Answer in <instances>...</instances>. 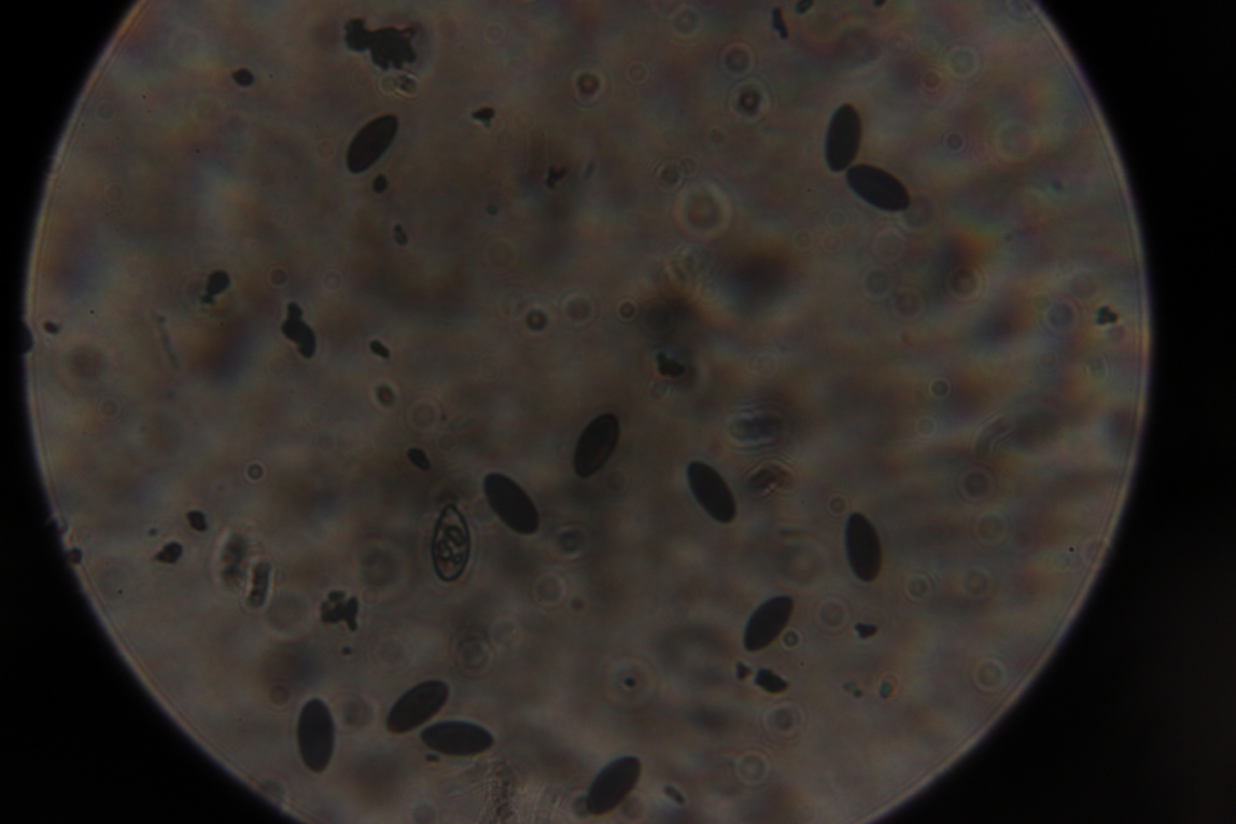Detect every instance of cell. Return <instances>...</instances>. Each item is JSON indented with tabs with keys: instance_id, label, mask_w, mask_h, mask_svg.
<instances>
[{
	"instance_id": "277c9868",
	"label": "cell",
	"mask_w": 1236,
	"mask_h": 824,
	"mask_svg": "<svg viewBox=\"0 0 1236 824\" xmlns=\"http://www.w3.org/2000/svg\"><path fill=\"white\" fill-rule=\"evenodd\" d=\"M449 697V688L442 681L418 684L400 697L387 718V728L392 734L410 733L437 716Z\"/></svg>"
},
{
	"instance_id": "ac0fdd59",
	"label": "cell",
	"mask_w": 1236,
	"mask_h": 824,
	"mask_svg": "<svg viewBox=\"0 0 1236 824\" xmlns=\"http://www.w3.org/2000/svg\"><path fill=\"white\" fill-rule=\"evenodd\" d=\"M756 683L757 686H760L769 693H781L788 689V683L769 672V669H761L757 675Z\"/></svg>"
},
{
	"instance_id": "cb8c5ba5",
	"label": "cell",
	"mask_w": 1236,
	"mask_h": 824,
	"mask_svg": "<svg viewBox=\"0 0 1236 824\" xmlns=\"http://www.w3.org/2000/svg\"><path fill=\"white\" fill-rule=\"evenodd\" d=\"M387 186H388V183H387L386 177L385 176H378L375 180L373 189L377 192H383L387 189Z\"/></svg>"
},
{
	"instance_id": "5b68a950",
	"label": "cell",
	"mask_w": 1236,
	"mask_h": 824,
	"mask_svg": "<svg viewBox=\"0 0 1236 824\" xmlns=\"http://www.w3.org/2000/svg\"><path fill=\"white\" fill-rule=\"evenodd\" d=\"M640 775L641 763L636 757H622L604 767L589 788L587 812L594 816L611 813L634 792Z\"/></svg>"
},
{
	"instance_id": "2e32d148",
	"label": "cell",
	"mask_w": 1236,
	"mask_h": 824,
	"mask_svg": "<svg viewBox=\"0 0 1236 824\" xmlns=\"http://www.w3.org/2000/svg\"><path fill=\"white\" fill-rule=\"evenodd\" d=\"M271 569L269 563L262 562L252 570V586L248 597L249 607L260 608L263 606L267 593H269Z\"/></svg>"
},
{
	"instance_id": "d6986e66",
	"label": "cell",
	"mask_w": 1236,
	"mask_h": 824,
	"mask_svg": "<svg viewBox=\"0 0 1236 824\" xmlns=\"http://www.w3.org/2000/svg\"><path fill=\"white\" fill-rule=\"evenodd\" d=\"M229 286V278L225 275H215L210 278L208 284V292L210 296H217Z\"/></svg>"
},
{
	"instance_id": "e0dca14e",
	"label": "cell",
	"mask_w": 1236,
	"mask_h": 824,
	"mask_svg": "<svg viewBox=\"0 0 1236 824\" xmlns=\"http://www.w3.org/2000/svg\"><path fill=\"white\" fill-rule=\"evenodd\" d=\"M346 43L350 49L362 51L368 48L370 33L361 19L352 20L346 27Z\"/></svg>"
},
{
	"instance_id": "7402d4cb",
	"label": "cell",
	"mask_w": 1236,
	"mask_h": 824,
	"mask_svg": "<svg viewBox=\"0 0 1236 824\" xmlns=\"http://www.w3.org/2000/svg\"><path fill=\"white\" fill-rule=\"evenodd\" d=\"M371 350L376 355L381 356L386 359H388L390 357L389 351L387 350V348L381 342H378V341L371 342Z\"/></svg>"
},
{
	"instance_id": "484cf974",
	"label": "cell",
	"mask_w": 1236,
	"mask_h": 824,
	"mask_svg": "<svg viewBox=\"0 0 1236 824\" xmlns=\"http://www.w3.org/2000/svg\"><path fill=\"white\" fill-rule=\"evenodd\" d=\"M813 2H799L797 3L796 11L800 13V16H804V13L809 10Z\"/></svg>"
},
{
	"instance_id": "ba28073f",
	"label": "cell",
	"mask_w": 1236,
	"mask_h": 824,
	"mask_svg": "<svg viewBox=\"0 0 1236 824\" xmlns=\"http://www.w3.org/2000/svg\"><path fill=\"white\" fill-rule=\"evenodd\" d=\"M421 742L435 752L453 757H474L495 745V737L484 726L468 722H442L428 726Z\"/></svg>"
},
{
	"instance_id": "6da1fadb",
	"label": "cell",
	"mask_w": 1236,
	"mask_h": 824,
	"mask_svg": "<svg viewBox=\"0 0 1236 824\" xmlns=\"http://www.w3.org/2000/svg\"><path fill=\"white\" fill-rule=\"evenodd\" d=\"M471 555V535L464 515L455 505L447 506L435 525L431 558L435 572L446 583L458 580L466 572Z\"/></svg>"
},
{
	"instance_id": "9c48e42d",
	"label": "cell",
	"mask_w": 1236,
	"mask_h": 824,
	"mask_svg": "<svg viewBox=\"0 0 1236 824\" xmlns=\"http://www.w3.org/2000/svg\"><path fill=\"white\" fill-rule=\"evenodd\" d=\"M686 475L698 505L711 519L720 524H732L736 520V498L718 470L695 460L688 465Z\"/></svg>"
},
{
	"instance_id": "7a4b0ae2",
	"label": "cell",
	"mask_w": 1236,
	"mask_h": 824,
	"mask_svg": "<svg viewBox=\"0 0 1236 824\" xmlns=\"http://www.w3.org/2000/svg\"><path fill=\"white\" fill-rule=\"evenodd\" d=\"M488 505L514 533H538L540 515L529 495L515 480L500 473L488 474L484 483Z\"/></svg>"
},
{
	"instance_id": "30bf717a",
	"label": "cell",
	"mask_w": 1236,
	"mask_h": 824,
	"mask_svg": "<svg viewBox=\"0 0 1236 824\" xmlns=\"http://www.w3.org/2000/svg\"><path fill=\"white\" fill-rule=\"evenodd\" d=\"M845 538L854 575L863 582L876 580L881 570L883 550L874 524L865 515L854 513L848 519Z\"/></svg>"
},
{
	"instance_id": "44dd1931",
	"label": "cell",
	"mask_w": 1236,
	"mask_h": 824,
	"mask_svg": "<svg viewBox=\"0 0 1236 824\" xmlns=\"http://www.w3.org/2000/svg\"><path fill=\"white\" fill-rule=\"evenodd\" d=\"M772 26H775L776 31L780 34V37L783 39H788L789 38L788 26H786V23L784 21L781 9L777 8L775 10H772Z\"/></svg>"
},
{
	"instance_id": "52a82bcc",
	"label": "cell",
	"mask_w": 1236,
	"mask_h": 824,
	"mask_svg": "<svg viewBox=\"0 0 1236 824\" xmlns=\"http://www.w3.org/2000/svg\"><path fill=\"white\" fill-rule=\"evenodd\" d=\"M847 181L856 195L883 211L901 212L910 205L909 192L901 181L878 167L853 166L847 173Z\"/></svg>"
},
{
	"instance_id": "603a6c76",
	"label": "cell",
	"mask_w": 1236,
	"mask_h": 824,
	"mask_svg": "<svg viewBox=\"0 0 1236 824\" xmlns=\"http://www.w3.org/2000/svg\"><path fill=\"white\" fill-rule=\"evenodd\" d=\"M494 116H495V111H494V110H491V109H484V110H480V111H476V113H475V115H474L472 117H474L475 119H479V120H482V121L487 122V121H489V119H490L491 117H494Z\"/></svg>"
},
{
	"instance_id": "d4e9b609",
	"label": "cell",
	"mask_w": 1236,
	"mask_h": 824,
	"mask_svg": "<svg viewBox=\"0 0 1236 824\" xmlns=\"http://www.w3.org/2000/svg\"><path fill=\"white\" fill-rule=\"evenodd\" d=\"M396 237H397V241L400 245L403 246V245L407 244V237H406V235H405V232H403V230L400 226H397V228H396Z\"/></svg>"
},
{
	"instance_id": "4316f807",
	"label": "cell",
	"mask_w": 1236,
	"mask_h": 824,
	"mask_svg": "<svg viewBox=\"0 0 1236 824\" xmlns=\"http://www.w3.org/2000/svg\"><path fill=\"white\" fill-rule=\"evenodd\" d=\"M884 4H885V2H875V3H874V6H876V7H878V8H879L880 6H884Z\"/></svg>"
},
{
	"instance_id": "4fadbf2b",
	"label": "cell",
	"mask_w": 1236,
	"mask_h": 824,
	"mask_svg": "<svg viewBox=\"0 0 1236 824\" xmlns=\"http://www.w3.org/2000/svg\"><path fill=\"white\" fill-rule=\"evenodd\" d=\"M398 128V119L392 116L378 118L365 126L348 150L347 165L350 172L367 171L381 158L396 138Z\"/></svg>"
},
{
	"instance_id": "8fae6325",
	"label": "cell",
	"mask_w": 1236,
	"mask_h": 824,
	"mask_svg": "<svg viewBox=\"0 0 1236 824\" xmlns=\"http://www.w3.org/2000/svg\"><path fill=\"white\" fill-rule=\"evenodd\" d=\"M863 137L859 111L851 105L839 107L828 126L825 158L833 172L848 169L858 157Z\"/></svg>"
},
{
	"instance_id": "9a60e30c",
	"label": "cell",
	"mask_w": 1236,
	"mask_h": 824,
	"mask_svg": "<svg viewBox=\"0 0 1236 824\" xmlns=\"http://www.w3.org/2000/svg\"><path fill=\"white\" fill-rule=\"evenodd\" d=\"M320 612L322 623L339 624L345 622L350 632H357L359 600L356 596L347 599L343 592H332L326 603H322Z\"/></svg>"
},
{
	"instance_id": "5bb4252c",
	"label": "cell",
	"mask_w": 1236,
	"mask_h": 824,
	"mask_svg": "<svg viewBox=\"0 0 1236 824\" xmlns=\"http://www.w3.org/2000/svg\"><path fill=\"white\" fill-rule=\"evenodd\" d=\"M413 31H398L396 28H385L370 33L368 48L372 52V61L383 69L390 66L402 68L403 63L415 62L417 54L412 48Z\"/></svg>"
},
{
	"instance_id": "3957f363",
	"label": "cell",
	"mask_w": 1236,
	"mask_h": 824,
	"mask_svg": "<svg viewBox=\"0 0 1236 824\" xmlns=\"http://www.w3.org/2000/svg\"><path fill=\"white\" fill-rule=\"evenodd\" d=\"M301 758L309 771H327L335 749V724L325 702L309 701L302 708L298 725Z\"/></svg>"
},
{
	"instance_id": "ffe728a7",
	"label": "cell",
	"mask_w": 1236,
	"mask_h": 824,
	"mask_svg": "<svg viewBox=\"0 0 1236 824\" xmlns=\"http://www.w3.org/2000/svg\"><path fill=\"white\" fill-rule=\"evenodd\" d=\"M407 456H409L411 463L419 469L426 471L430 470L431 465L425 451H421L419 449H411L409 453H407Z\"/></svg>"
},
{
	"instance_id": "7c38bea8",
	"label": "cell",
	"mask_w": 1236,
	"mask_h": 824,
	"mask_svg": "<svg viewBox=\"0 0 1236 824\" xmlns=\"http://www.w3.org/2000/svg\"><path fill=\"white\" fill-rule=\"evenodd\" d=\"M794 612L789 596L772 597L758 607L744 633V646L749 652L762 651L775 642L788 626Z\"/></svg>"
},
{
	"instance_id": "8992f818",
	"label": "cell",
	"mask_w": 1236,
	"mask_h": 824,
	"mask_svg": "<svg viewBox=\"0 0 1236 824\" xmlns=\"http://www.w3.org/2000/svg\"><path fill=\"white\" fill-rule=\"evenodd\" d=\"M620 439V423L614 414H602L589 424L576 445L574 469L581 479L594 477L612 456Z\"/></svg>"
}]
</instances>
